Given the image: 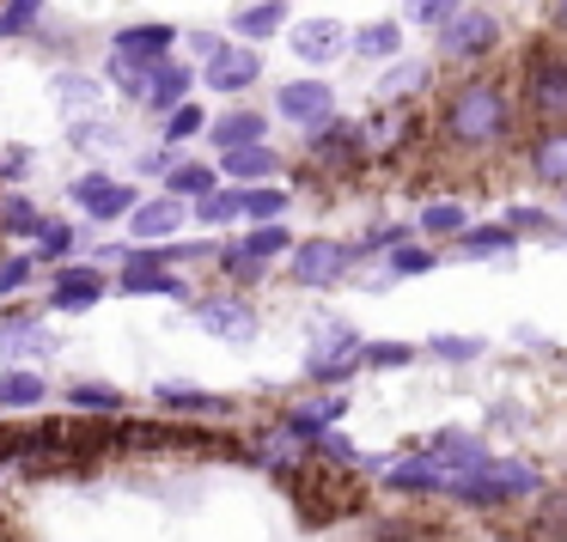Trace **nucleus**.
Returning a JSON list of instances; mask_svg holds the SVG:
<instances>
[{
  "instance_id": "1",
  "label": "nucleus",
  "mask_w": 567,
  "mask_h": 542,
  "mask_svg": "<svg viewBox=\"0 0 567 542\" xmlns=\"http://www.w3.org/2000/svg\"><path fill=\"white\" fill-rule=\"evenodd\" d=\"M440 147L457 159H501L518 147V98L513 80L488 74V67H464V80H452L440 98Z\"/></svg>"
},
{
  "instance_id": "2",
  "label": "nucleus",
  "mask_w": 567,
  "mask_h": 542,
  "mask_svg": "<svg viewBox=\"0 0 567 542\" xmlns=\"http://www.w3.org/2000/svg\"><path fill=\"white\" fill-rule=\"evenodd\" d=\"M537 488H543L537 463H525V457H488V463H476V469L445 481V500L470 505V512H501V505H513V500H530Z\"/></svg>"
},
{
  "instance_id": "3",
  "label": "nucleus",
  "mask_w": 567,
  "mask_h": 542,
  "mask_svg": "<svg viewBox=\"0 0 567 542\" xmlns=\"http://www.w3.org/2000/svg\"><path fill=\"white\" fill-rule=\"evenodd\" d=\"M513 98H518V116H525V123H567V50H555V43L525 50Z\"/></svg>"
},
{
  "instance_id": "4",
  "label": "nucleus",
  "mask_w": 567,
  "mask_h": 542,
  "mask_svg": "<svg viewBox=\"0 0 567 542\" xmlns=\"http://www.w3.org/2000/svg\"><path fill=\"white\" fill-rule=\"evenodd\" d=\"M367 128L348 123L342 111L330 116V123L306 128V177H330V184H348V177L367 171Z\"/></svg>"
},
{
  "instance_id": "5",
  "label": "nucleus",
  "mask_w": 567,
  "mask_h": 542,
  "mask_svg": "<svg viewBox=\"0 0 567 542\" xmlns=\"http://www.w3.org/2000/svg\"><path fill=\"white\" fill-rule=\"evenodd\" d=\"M501 43H506L501 13H488V7H457V13L433 31V62H445V67H482L494 50H501Z\"/></svg>"
},
{
  "instance_id": "6",
  "label": "nucleus",
  "mask_w": 567,
  "mask_h": 542,
  "mask_svg": "<svg viewBox=\"0 0 567 542\" xmlns=\"http://www.w3.org/2000/svg\"><path fill=\"white\" fill-rule=\"evenodd\" d=\"M287 286L299 293H330V286L354 281V244L348 238H293L287 250Z\"/></svg>"
},
{
  "instance_id": "7",
  "label": "nucleus",
  "mask_w": 567,
  "mask_h": 542,
  "mask_svg": "<svg viewBox=\"0 0 567 542\" xmlns=\"http://www.w3.org/2000/svg\"><path fill=\"white\" fill-rule=\"evenodd\" d=\"M111 293H123V299H177V305H189L196 286H189L184 269H172V262L159 257V244H128L123 262H116Z\"/></svg>"
},
{
  "instance_id": "8",
  "label": "nucleus",
  "mask_w": 567,
  "mask_h": 542,
  "mask_svg": "<svg viewBox=\"0 0 567 542\" xmlns=\"http://www.w3.org/2000/svg\"><path fill=\"white\" fill-rule=\"evenodd\" d=\"M360 347L367 342H360L354 323H318V335L306 347V384L311 390H342L360 372Z\"/></svg>"
},
{
  "instance_id": "9",
  "label": "nucleus",
  "mask_w": 567,
  "mask_h": 542,
  "mask_svg": "<svg viewBox=\"0 0 567 542\" xmlns=\"http://www.w3.org/2000/svg\"><path fill=\"white\" fill-rule=\"evenodd\" d=\"M189 317H196L208 335H220V342H238V347L257 342V330H262L257 299L238 293V286H214V293H196V299H189Z\"/></svg>"
},
{
  "instance_id": "10",
  "label": "nucleus",
  "mask_w": 567,
  "mask_h": 542,
  "mask_svg": "<svg viewBox=\"0 0 567 542\" xmlns=\"http://www.w3.org/2000/svg\"><path fill=\"white\" fill-rule=\"evenodd\" d=\"M104 293H111V269H104V262H80V257H68V262H55V269H50L43 305L62 311V317H80V311L104 305Z\"/></svg>"
},
{
  "instance_id": "11",
  "label": "nucleus",
  "mask_w": 567,
  "mask_h": 542,
  "mask_svg": "<svg viewBox=\"0 0 567 542\" xmlns=\"http://www.w3.org/2000/svg\"><path fill=\"white\" fill-rule=\"evenodd\" d=\"M250 463H257L262 476H275V481L293 488V481L306 476V463H311V439H299V432L275 415V420H262V427L250 432Z\"/></svg>"
},
{
  "instance_id": "12",
  "label": "nucleus",
  "mask_w": 567,
  "mask_h": 542,
  "mask_svg": "<svg viewBox=\"0 0 567 542\" xmlns=\"http://www.w3.org/2000/svg\"><path fill=\"white\" fill-rule=\"evenodd\" d=\"M68 201H74L80 213H86V226H123L128 220V208L141 201V189L135 184H116L111 171H80L74 184H68Z\"/></svg>"
},
{
  "instance_id": "13",
  "label": "nucleus",
  "mask_w": 567,
  "mask_h": 542,
  "mask_svg": "<svg viewBox=\"0 0 567 542\" xmlns=\"http://www.w3.org/2000/svg\"><path fill=\"white\" fill-rule=\"evenodd\" d=\"M55 347H62V335H55L38 311L13 305L0 317V366H43V359H55Z\"/></svg>"
},
{
  "instance_id": "14",
  "label": "nucleus",
  "mask_w": 567,
  "mask_h": 542,
  "mask_svg": "<svg viewBox=\"0 0 567 542\" xmlns=\"http://www.w3.org/2000/svg\"><path fill=\"white\" fill-rule=\"evenodd\" d=\"M196 80L220 98H245L250 86H262V50L257 43H220L208 62L196 67Z\"/></svg>"
},
{
  "instance_id": "15",
  "label": "nucleus",
  "mask_w": 567,
  "mask_h": 542,
  "mask_svg": "<svg viewBox=\"0 0 567 542\" xmlns=\"http://www.w3.org/2000/svg\"><path fill=\"white\" fill-rule=\"evenodd\" d=\"M275 116L306 135V128H318V123H330V116H336V86H330V80H318V74L287 80V86H275Z\"/></svg>"
},
{
  "instance_id": "16",
  "label": "nucleus",
  "mask_w": 567,
  "mask_h": 542,
  "mask_svg": "<svg viewBox=\"0 0 567 542\" xmlns=\"http://www.w3.org/2000/svg\"><path fill=\"white\" fill-rule=\"evenodd\" d=\"M518 159L543 189H567V123H530Z\"/></svg>"
},
{
  "instance_id": "17",
  "label": "nucleus",
  "mask_w": 567,
  "mask_h": 542,
  "mask_svg": "<svg viewBox=\"0 0 567 542\" xmlns=\"http://www.w3.org/2000/svg\"><path fill=\"white\" fill-rule=\"evenodd\" d=\"M384 493H409V500H440L445 481H452V469L440 463L433 451H409L396 457V463H384Z\"/></svg>"
},
{
  "instance_id": "18",
  "label": "nucleus",
  "mask_w": 567,
  "mask_h": 542,
  "mask_svg": "<svg viewBox=\"0 0 567 542\" xmlns=\"http://www.w3.org/2000/svg\"><path fill=\"white\" fill-rule=\"evenodd\" d=\"M196 62H184V55H165V62H153L147 67V92H141V111L147 116H165V111H177L184 98H196Z\"/></svg>"
},
{
  "instance_id": "19",
  "label": "nucleus",
  "mask_w": 567,
  "mask_h": 542,
  "mask_svg": "<svg viewBox=\"0 0 567 542\" xmlns=\"http://www.w3.org/2000/svg\"><path fill=\"white\" fill-rule=\"evenodd\" d=\"M214 171H220V184H275L287 171V159L269 140H245V147H226Z\"/></svg>"
},
{
  "instance_id": "20",
  "label": "nucleus",
  "mask_w": 567,
  "mask_h": 542,
  "mask_svg": "<svg viewBox=\"0 0 567 542\" xmlns=\"http://www.w3.org/2000/svg\"><path fill=\"white\" fill-rule=\"evenodd\" d=\"M287 50H293L306 67H330V62L348 55V25L342 19H299L293 38H287Z\"/></svg>"
},
{
  "instance_id": "21",
  "label": "nucleus",
  "mask_w": 567,
  "mask_h": 542,
  "mask_svg": "<svg viewBox=\"0 0 567 542\" xmlns=\"http://www.w3.org/2000/svg\"><path fill=\"white\" fill-rule=\"evenodd\" d=\"M367 128V153L372 159H396V153H409L421 140V116L409 111V104H384L372 123H360Z\"/></svg>"
},
{
  "instance_id": "22",
  "label": "nucleus",
  "mask_w": 567,
  "mask_h": 542,
  "mask_svg": "<svg viewBox=\"0 0 567 542\" xmlns=\"http://www.w3.org/2000/svg\"><path fill=\"white\" fill-rule=\"evenodd\" d=\"M128 232H135V244H165V238H177L189 226V201L177 196H153V201H135L128 208Z\"/></svg>"
},
{
  "instance_id": "23",
  "label": "nucleus",
  "mask_w": 567,
  "mask_h": 542,
  "mask_svg": "<svg viewBox=\"0 0 567 542\" xmlns=\"http://www.w3.org/2000/svg\"><path fill=\"white\" fill-rule=\"evenodd\" d=\"M111 55H128V62L153 67L165 62V55H177V25H165V19H141V25H123L111 38Z\"/></svg>"
},
{
  "instance_id": "24",
  "label": "nucleus",
  "mask_w": 567,
  "mask_h": 542,
  "mask_svg": "<svg viewBox=\"0 0 567 542\" xmlns=\"http://www.w3.org/2000/svg\"><path fill=\"white\" fill-rule=\"evenodd\" d=\"M153 403L177 420H233L238 403L233 396H214V390H189V384H153Z\"/></svg>"
},
{
  "instance_id": "25",
  "label": "nucleus",
  "mask_w": 567,
  "mask_h": 542,
  "mask_svg": "<svg viewBox=\"0 0 567 542\" xmlns=\"http://www.w3.org/2000/svg\"><path fill=\"white\" fill-rule=\"evenodd\" d=\"M202 140H208L214 153H226V147H245V140H269V111H257V104H233V111L208 116V128H202Z\"/></svg>"
},
{
  "instance_id": "26",
  "label": "nucleus",
  "mask_w": 567,
  "mask_h": 542,
  "mask_svg": "<svg viewBox=\"0 0 567 542\" xmlns=\"http://www.w3.org/2000/svg\"><path fill=\"white\" fill-rule=\"evenodd\" d=\"M214 274H220L226 286H238V293H257V286L275 281V262H257L238 238H220V250H214Z\"/></svg>"
},
{
  "instance_id": "27",
  "label": "nucleus",
  "mask_w": 567,
  "mask_h": 542,
  "mask_svg": "<svg viewBox=\"0 0 567 542\" xmlns=\"http://www.w3.org/2000/svg\"><path fill=\"white\" fill-rule=\"evenodd\" d=\"M104 80L99 74H86V67H55V80H50V98L62 104L68 116H92V111H104Z\"/></svg>"
},
{
  "instance_id": "28",
  "label": "nucleus",
  "mask_w": 567,
  "mask_h": 542,
  "mask_svg": "<svg viewBox=\"0 0 567 542\" xmlns=\"http://www.w3.org/2000/svg\"><path fill=\"white\" fill-rule=\"evenodd\" d=\"M342 415H348V396L342 390H318V396H306V403H287L281 408V420L299 432V439H318V432L336 427Z\"/></svg>"
},
{
  "instance_id": "29",
  "label": "nucleus",
  "mask_w": 567,
  "mask_h": 542,
  "mask_svg": "<svg viewBox=\"0 0 567 542\" xmlns=\"http://www.w3.org/2000/svg\"><path fill=\"white\" fill-rule=\"evenodd\" d=\"M68 147L86 153V159H116V153H123V128L104 123L99 111H92V116H68Z\"/></svg>"
},
{
  "instance_id": "30",
  "label": "nucleus",
  "mask_w": 567,
  "mask_h": 542,
  "mask_svg": "<svg viewBox=\"0 0 567 542\" xmlns=\"http://www.w3.org/2000/svg\"><path fill=\"white\" fill-rule=\"evenodd\" d=\"M287 31V0H250V7H238L233 13V38L238 43H269V38H281Z\"/></svg>"
},
{
  "instance_id": "31",
  "label": "nucleus",
  "mask_w": 567,
  "mask_h": 542,
  "mask_svg": "<svg viewBox=\"0 0 567 542\" xmlns=\"http://www.w3.org/2000/svg\"><path fill=\"white\" fill-rule=\"evenodd\" d=\"M189 220L202 226V232H233V226H245V208H238V184H214L208 196L189 201Z\"/></svg>"
},
{
  "instance_id": "32",
  "label": "nucleus",
  "mask_w": 567,
  "mask_h": 542,
  "mask_svg": "<svg viewBox=\"0 0 567 542\" xmlns=\"http://www.w3.org/2000/svg\"><path fill=\"white\" fill-rule=\"evenodd\" d=\"M348 55H360V62H396L403 55V19H372V25L348 31Z\"/></svg>"
},
{
  "instance_id": "33",
  "label": "nucleus",
  "mask_w": 567,
  "mask_h": 542,
  "mask_svg": "<svg viewBox=\"0 0 567 542\" xmlns=\"http://www.w3.org/2000/svg\"><path fill=\"white\" fill-rule=\"evenodd\" d=\"M62 408H68V415H123L128 396H123V384L80 378V384H68V390H62Z\"/></svg>"
},
{
  "instance_id": "34",
  "label": "nucleus",
  "mask_w": 567,
  "mask_h": 542,
  "mask_svg": "<svg viewBox=\"0 0 567 542\" xmlns=\"http://www.w3.org/2000/svg\"><path fill=\"white\" fill-rule=\"evenodd\" d=\"M50 396H55V384L43 378L38 366H7L0 372V408H13V415L19 408H43Z\"/></svg>"
},
{
  "instance_id": "35",
  "label": "nucleus",
  "mask_w": 567,
  "mask_h": 542,
  "mask_svg": "<svg viewBox=\"0 0 567 542\" xmlns=\"http://www.w3.org/2000/svg\"><path fill=\"white\" fill-rule=\"evenodd\" d=\"M38 226H43V208H38V201H31L19 184H13V189L0 184V238L31 244V238H38Z\"/></svg>"
},
{
  "instance_id": "36",
  "label": "nucleus",
  "mask_w": 567,
  "mask_h": 542,
  "mask_svg": "<svg viewBox=\"0 0 567 542\" xmlns=\"http://www.w3.org/2000/svg\"><path fill=\"white\" fill-rule=\"evenodd\" d=\"M427 86H433V62H403V55H396V62L379 74V98L384 104H415Z\"/></svg>"
},
{
  "instance_id": "37",
  "label": "nucleus",
  "mask_w": 567,
  "mask_h": 542,
  "mask_svg": "<svg viewBox=\"0 0 567 542\" xmlns=\"http://www.w3.org/2000/svg\"><path fill=\"white\" fill-rule=\"evenodd\" d=\"M427 451L440 457L452 476H464V469H476V463H488V445L476 439V432H457V427H445V432H433L427 439Z\"/></svg>"
},
{
  "instance_id": "38",
  "label": "nucleus",
  "mask_w": 567,
  "mask_h": 542,
  "mask_svg": "<svg viewBox=\"0 0 567 542\" xmlns=\"http://www.w3.org/2000/svg\"><path fill=\"white\" fill-rule=\"evenodd\" d=\"M31 257H38L43 269H55V262L80 257V226H74V220H50V213H43L38 238H31Z\"/></svg>"
},
{
  "instance_id": "39",
  "label": "nucleus",
  "mask_w": 567,
  "mask_h": 542,
  "mask_svg": "<svg viewBox=\"0 0 567 542\" xmlns=\"http://www.w3.org/2000/svg\"><path fill=\"white\" fill-rule=\"evenodd\" d=\"M513 244H518V232L513 226H464L457 232V257H470V262H482V257H513Z\"/></svg>"
},
{
  "instance_id": "40",
  "label": "nucleus",
  "mask_w": 567,
  "mask_h": 542,
  "mask_svg": "<svg viewBox=\"0 0 567 542\" xmlns=\"http://www.w3.org/2000/svg\"><path fill=\"white\" fill-rule=\"evenodd\" d=\"M214 184H220V171H214V165H202V159H172V165H165V196H177V201L208 196Z\"/></svg>"
},
{
  "instance_id": "41",
  "label": "nucleus",
  "mask_w": 567,
  "mask_h": 542,
  "mask_svg": "<svg viewBox=\"0 0 567 542\" xmlns=\"http://www.w3.org/2000/svg\"><path fill=\"white\" fill-rule=\"evenodd\" d=\"M238 208H245L250 226L281 220V213L293 208V189H281V184H238Z\"/></svg>"
},
{
  "instance_id": "42",
  "label": "nucleus",
  "mask_w": 567,
  "mask_h": 542,
  "mask_svg": "<svg viewBox=\"0 0 567 542\" xmlns=\"http://www.w3.org/2000/svg\"><path fill=\"white\" fill-rule=\"evenodd\" d=\"M202 128H208V111H202L196 98H184L177 111L159 116V140L165 147H184V140H202Z\"/></svg>"
},
{
  "instance_id": "43",
  "label": "nucleus",
  "mask_w": 567,
  "mask_h": 542,
  "mask_svg": "<svg viewBox=\"0 0 567 542\" xmlns=\"http://www.w3.org/2000/svg\"><path fill=\"white\" fill-rule=\"evenodd\" d=\"M238 244L257 262H281L287 250H293V232H287V220H262V226H250V232H238Z\"/></svg>"
},
{
  "instance_id": "44",
  "label": "nucleus",
  "mask_w": 567,
  "mask_h": 542,
  "mask_svg": "<svg viewBox=\"0 0 567 542\" xmlns=\"http://www.w3.org/2000/svg\"><path fill=\"white\" fill-rule=\"evenodd\" d=\"M470 226V208L464 201H427L421 208V220H415V232H427V238H457Z\"/></svg>"
},
{
  "instance_id": "45",
  "label": "nucleus",
  "mask_w": 567,
  "mask_h": 542,
  "mask_svg": "<svg viewBox=\"0 0 567 542\" xmlns=\"http://www.w3.org/2000/svg\"><path fill=\"white\" fill-rule=\"evenodd\" d=\"M38 25H43V0H7L0 7V43L38 38Z\"/></svg>"
},
{
  "instance_id": "46",
  "label": "nucleus",
  "mask_w": 567,
  "mask_h": 542,
  "mask_svg": "<svg viewBox=\"0 0 567 542\" xmlns=\"http://www.w3.org/2000/svg\"><path fill=\"white\" fill-rule=\"evenodd\" d=\"M427 269H440V250L415 244V238H403L396 250H384V274H391V281H403V274H427Z\"/></svg>"
},
{
  "instance_id": "47",
  "label": "nucleus",
  "mask_w": 567,
  "mask_h": 542,
  "mask_svg": "<svg viewBox=\"0 0 567 542\" xmlns=\"http://www.w3.org/2000/svg\"><path fill=\"white\" fill-rule=\"evenodd\" d=\"M38 269L43 262L31 257V250H13V257H0V299H19L38 286Z\"/></svg>"
},
{
  "instance_id": "48",
  "label": "nucleus",
  "mask_w": 567,
  "mask_h": 542,
  "mask_svg": "<svg viewBox=\"0 0 567 542\" xmlns=\"http://www.w3.org/2000/svg\"><path fill=\"white\" fill-rule=\"evenodd\" d=\"M104 86H116V98L141 104V92H147V67L128 62V55H111V62H104Z\"/></svg>"
},
{
  "instance_id": "49",
  "label": "nucleus",
  "mask_w": 567,
  "mask_h": 542,
  "mask_svg": "<svg viewBox=\"0 0 567 542\" xmlns=\"http://www.w3.org/2000/svg\"><path fill=\"white\" fill-rule=\"evenodd\" d=\"M360 366L403 372V366H415V347H409V342H367V347H360Z\"/></svg>"
},
{
  "instance_id": "50",
  "label": "nucleus",
  "mask_w": 567,
  "mask_h": 542,
  "mask_svg": "<svg viewBox=\"0 0 567 542\" xmlns=\"http://www.w3.org/2000/svg\"><path fill=\"white\" fill-rule=\"evenodd\" d=\"M403 238H415V226H372L367 238H354V262H367V257H384V250H396Z\"/></svg>"
},
{
  "instance_id": "51",
  "label": "nucleus",
  "mask_w": 567,
  "mask_h": 542,
  "mask_svg": "<svg viewBox=\"0 0 567 542\" xmlns=\"http://www.w3.org/2000/svg\"><path fill=\"white\" fill-rule=\"evenodd\" d=\"M457 7H464V0H409V7H403V19H409V25H427V31H440L445 19L457 13Z\"/></svg>"
},
{
  "instance_id": "52",
  "label": "nucleus",
  "mask_w": 567,
  "mask_h": 542,
  "mask_svg": "<svg viewBox=\"0 0 567 542\" xmlns=\"http://www.w3.org/2000/svg\"><path fill=\"white\" fill-rule=\"evenodd\" d=\"M427 354L433 359H452V366H457V359H482V335H433Z\"/></svg>"
},
{
  "instance_id": "53",
  "label": "nucleus",
  "mask_w": 567,
  "mask_h": 542,
  "mask_svg": "<svg viewBox=\"0 0 567 542\" xmlns=\"http://www.w3.org/2000/svg\"><path fill=\"white\" fill-rule=\"evenodd\" d=\"M537 524L549 530V536H561L567 530V493H543L537 488Z\"/></svg>"
},
{
  "instance_id": "54",
  "label": "nucleus",
  "mask_w": 567,
  "mask_h": 542,
  "mask_svg": "<svg viewBox=\"0 0 567 542\" xmlns=\"http://www.w3.org/2000/svg\"><path fill=\"white\" fill-rule=\"evenodd\" d=\"M31 165H38V159H31V147H0V184H7V189L25 184Z\"/></svg>"
},
{
  "instance_id": "55",
  "label": "nucleus",
  "mask_w": 567,
  "mask_h": 542,
  "mask_svg": "<svg viewBox=\"0 0 567 542\" xmlns=\"http://www.w3.org/2000/svg\"><path fill=\"white\" fill-rule=\"evenodd\" d=\"M220 43H226V38H214V31H177V50H189L196 62H208V55L220 50Z\"/></svg>"
},
{
  "instance_id": "56",
  "label": "nucleus",
  "mask_w": 567,
  "mask_h": 542,
  "mask_svg": "<svg viewBox=\"0 0 567 542\" xmlns=\"http://www.w3.org/2000/svg\"><path fill=\"white\" fill-rule=\"evenodd\" d=\"M506 226H513V232H549V213H543V208H513V213H506Z\"/></svg>"
},
{
  "instance_id": "57",
  "label": "nucleus",
  "mask_w": 567,
  "mask_h": 542,
  "mask_svg": "<svg viewBox=\"0 0 567 542\" xmlns=\"http://www.w3.org/2000/svg\"><path fill=\"white\" fill-rule=\"evenodd\" d=\"M172 159H177V147H165V140H159L153 153H141V159H135V171L141 177H165V165H172Z\"/></svg>"
},
{
  "instance_id": "58",
  "label": "nucleus",
  "mask_w": 567,
  "mask_h": 542,
  "mask_svg": "<svg viewBox=\"0 0 567 542\" xmlns=\"http://www.w3.org/2000/svg\"><path fill=\"white\" fill-rule=\"evenodd\" d=\"M549 25H555V38L567 43V0H549Z\"/></svg>"
},
{
  "instance_id": "59",
  "label": "nucleus",
  "mask_w": 567,
  "mask_h": 542,
  "mask_svg": "<svg viewBox=\"0 0 567 542\" xmlns=\"http://www.w3.org/2000/svg\"><path fill=\"white\" fill-rule=\"evenodd\" d=\"M561 196H567V189H561Z\"/></svg>"
}]
</instances>
